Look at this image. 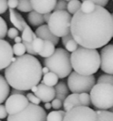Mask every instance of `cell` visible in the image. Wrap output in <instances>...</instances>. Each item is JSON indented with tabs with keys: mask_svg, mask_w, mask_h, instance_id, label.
Returning a JSON list of instances; mask_svg holds the SVG:
<instances>
[{
	"mask_svg": "<svg viewBox=\"0 0 113 121\" xmlns=\"http://www.w3.org/2000/svg\"><path fill=\"white\" fill-rule=\"evenodd\" d=\"M73 38L81 47L97 49L105 47L113 37V20L105 8L97 6L92 13L78 10L72 17Z\"/></svg>",
	"mask_w": 113,
	"mask_h": 121,
	"instance_id": "obj_1",
	"label": "cell"
},
{
	"mask_svg": "<svg viewBox=\"0 0 113 121\" xmlns=\"http://www.w3.org/2000/svg\"><path fill=\"white\" fill-rule=\"evenodd\" d=\"M42 66L37 58L29 54L16 57L5 69V79L12 89L21 91L32 90L42 78Z\"/></svg>",
	"mask_w": 113,
	"mask_h": 121,
	"instance_id": "obj_2",
	"label": "cell"
},
{
	"mask_svg": "<svg viewBox=\"0 0 113 121\" xmlns=\"http://www.w3.org/2000/svg\"><path fill=\"white\" fill-rule=\"evenodd\" d=\"M72 68L82 76H93L100 68V54L96 49L78 47L70 56Z\"/></svg>",
	"mask_w": 113,
	"mask_h": 121,
	"instance_id": "obj_3",
	"label": "cell"
},
{
	"mask_svg": "<svg viewBox=\"0 0 113 121\" xmlns=\"http://www.w3.org/2000/svg\"><path fill=\"white\" fill-rule=\"evenodd\" d=\"M45 66L58 76L64 79L69 76L72 72V66L70 61V54L63 48L55 49L51 56L44 60Z\"/></svg>",
	"mask_w": 113,
	"mask_h": 121,
	"instance_id": "obj_4",
	"label": "cell"
},
{
	"mask_svg": "<svg viewBox=\"0 0 113 121\" xmlns=\"http://www.w3.org/2000/svg\"><path fill=\"white\" fill-rule=\"evenodd\" d=\"M90 98L96 109L107 111L113 107V86L97 83L90 91Z\"/></svg>",
	"mask_w": 113,
	"mask_h": 121,
	"instance_id": "obj_5",
	"label": "cell"
},
{
	"mask_svg": "<svg viewBox=\"0 0 113 121\" xmlns=\"http://www.w3.org/2000/svg\"><path fill=\"white\" fill-rule=\"evenodd\" d=\"M72 16L68 11H56L51 13L48 22L50 31L57 37H64L71 31Z\"/></svg>",
	"mask_w": 113,
	"mask_h": 121,
	"instance_id": "obj_6",
	"label": "cell"
},
{
	"mask_svg": "<svg viewBox=\"0 0 113 121\" xmlns=\"http://www.w3.org/2000/svg\"><path fill=\"white\" fill-rule=\"evenodd\" d=\"M96 85L94 76H82L72 71L68 77V86L73 94H82L90 92Z\"/></svg>",
	"mask_w": 113,
	"mask_h": 121,
	"instance_id": "obj_7",
	"label": "cell"
},
{
	"mask_svg": "<svg viewBox=\"0 0 113 121\" xmlns=\"http://www.w3.org/2000/svg\"><path fill=\"white\" fill-rule=\"evenodd\" d=\"M46 112L41 106L29 103L22 112L8 116L7 121H46Z\"/></svg>",
	"mask_w": 113,
	"mask_h": 121,
	"instance_id": "obj_8",
	"label": "cell"
},
{
	"mask_svg": "<svg viewBox=\"0 0 113 121\" xmlns=\"http://www.w3.org/2000/svg\"><path fill=\"white\" fill-rule=\"evenodd\" d=\"M97 114L89 107L78 106L65 113L63 121H97Z\"/></svg>",
	"mask_w": 113,
	"mask_h": 121,
	"instance_id": "obj_9",
	"label": "cell"
},
{
	"mask_svg": "<svg viewBox=\"0 0 113 121\" xmlns=\"http://www.w3.org/2000/svg\"><path fill=\"white\" fill-rule=\"evenodd\" d=\"M29 104L27 96L24 95H11L5 102V108L8 115H14L22 112Z\"/></svg>",
	"mask_w": 113,
	"mask_h": 121,
	"instance_id": "obj_10",
	"label": "cell"
},
{
	"mask_svg": "<svg viewBox=\"0 0 113 121\" xmlns=\"http://www.w3.org/2000/svg\"><path fill=\"white\" fill-rule=\"evenodd\" d=\"M101 71L108 75H113V44H109L101 50L100 52Z\"/></svg>",
	"mask_w": 113,
	"mask_h": 121,
	"instance_id": "obj_11",
	"label": "cell"
},
{
	"mask_svg": "<svg viewBox=\"0 0 113 121\" xmlns=\"http://www.w3.org/2000/svg\"><path fill=\"white\" fill-rule=\"evenodd\" d=\"M13 55L10 43L5 40H0V71L6 69L12 63Z\"/></svg>",
	"mask_w": 113,
	"mask_h": 121,
	"instance_id": "obj_12",
	"label": "cell"
},
{
	"mask_svg": "<svg viewBox=\"0 0 113 121\" xmlns=\"http://www.w3.org/2000/svg\"><path fill=\"white\" fill-rule=\"evenodd\" d=\"M32 9L35 12L44 15L46 13H50L51 11L55 9L57 1L55 0H31Z\"/></svg>",
	"mask_w": 113,
	"mask_h": 121,
	"instance_id": "obj_13",
	"label": "cell"
},
{
	"mask_svg": "<svg viewBox=\"0 0 113 121\" xmlns=\"http://www.w3.org/2000/svg\"><path fill=\"white\" fill-rule=\"evenodd\" d=\"M36 96L39 98L40 101L45 103H50L55 97V91L54 87L47 86L44 84L37 85V91L35 93Z\"/></svg>",
	"mask_w": 113,
	"mask_h": 121,
	"instance_id": "obj_14",
	"label": "cell"
},
{
	"mask_svg": "<svg viewBox=\"0 0 113 121\" xmlns=\"http://www.w3.org/2000/svg\"><path fill=\"white\" fill-rule=\"evenodd\" d=\"M35 34L36 35L37 37L42 39L43 41H49V42H52L55 46L57 45L59 43V42H60L59 37H55L50 31L48 26L45 25V24L37 27L35 32Z\"/></svg>",
	"mask_w": 113,
	"mask_h": 121,
	"instance_id": "obj_15",
	"label": "cell"
},
{
	"mask_svg": "<svg viewBox=\"0 0 113 121\" xmlns=\"http://www.w3.org/2000/svg\"><path fill=\"white\" fill-rule=\"evenodd\" d=\"M79 94H71L69 95L68 97L65 99V100L63 103V107L65 109V112H68L70 109H73L75 107L81 106V104L79 102V98H78Z\"/></svg>",
	"mask_w": 113,
	"mask_h": 121,
	"instance_id": "obj_16",
	"label": "cell"
},
{
	"mask_svg": "<svg viewBox=\"0 0 113 121\" xmlns=\"http://www.w3.org/2000/svg\"><path fill=\"white\" fill-rule=\"evenodd\" d=\"M10 93V86L7 82L6 79L0 75V104L7 100Z\"/></svg>",
	"mask_w": 113,
	"mask_h": 121,
	"instance_id": "obj_17",
	"label": "cell"
},
{
	"mask_svg": "<svg viewBox=\"0 0 113 121\" xmlns=\"http://www.w3.org/2000/svg\"><path fill=\"white\" fill-rule=\"evenodd\" d=\"M55 91L56 99H60V101H62L64 103V101L65 100V99L69 95V88L67 87L66 84L64 81L59 82L55 86Z\"/></svg>",
	"mask_w": 113,
	"mask_h": 121,
	"instance_id": "obj_18",
	"label": "cell"
},
{
	"mask_svg": "<svg viewBox=\"0 0 113 121\" xmlns=\"http://www.w3.org/2000/svg\"><path fill=\"white\" fill-rule=\"evenodd\" d=\"M27 19H28L29 23L33 27H39L44 25V22H45L43 15L35 12V11H32L31 13H29L28 16H27Z\"/></svg>",
	"mask_w": 113,
	"mask_h": 121,
	"instance_id": "obj_19",
	"label": "cell"
},
{
	"mask_svg": "<svg viewBox=\"0 0 113 121\" xmlns=\"http://www.w3.org/2000/svg\"><path fill=\"white\" fill-rule=\"evenodd\" d=\"M55 51V47L52 42H49V41H44V47L43 50L38 54L41 57H45V58H48V57L51 56L54 54Z\"/></svg>",
	"mask_w": 113,
	"mask_h": 121,
	"instance_id": "obj_20",
	"label": "cell"
},
{
	"mask_svg": "<svg viewBox=\"0 0 113 121\" xmlns=\"http://www.w3.org/2000/svg\"><path fill=\"white\" fill-rule=\"evenodd\" d=\"M59 78L55 73L53 72H49L47 74L44 75V77L41 81V84H44L47 86H50V87H53L55 86L58 84Z\"/></svg>",
	"mask_w": 113,
	"mask_h": 121,
	"instance_id": "obj_21",
	"label": "cell"
},
{
	"mask_svg": "<svg viewBox=\"0 0 113 121\" xmlns=\"http://www.w3.org/2000/svg\"><path fill=\"white\" fill-rule=\"evenodd\" d=\"M65 110H55L51 111L47 114L46 121H63L65 115Z\"/></svg>",
	"mask_w": 113,
	"mask_h": 121,
	"instance_id": "obj_22",
	"label": "cell"
},
{
	"mask_svg": "<svg viewBox=\"0 0 113 121\" xmlns=\"http://www.w3.org/2000/svg\"><path fill=\"white\" fill-rule=\"evenodd\" d=\"M9 13H10V21L12 24L14 25L16 29H17L18 31L22 32L23 31V27H22L21 21L19 20V18L17 16V11H15L14 9H9Z\"/></svg>",
	"mask_w": 113,
	"mask_h": 121,
	"instance_id": "obj_23",
	"label": "cell"
},
{
	"mask_svg": "<svg viewBox=\"0 0 113 121\" xmlns=\"http://www.w3.org/2000/svg\"><path fill=\"white\" fill-rule=\"evenodd\" d=\"M81 5H82V3L80 1H78V0H71V1H69L68 4H67L68 13L74 15L78 10H80Z\"/></svg>",
	"mask_w": 113,
	"mask_h": 121,
	"instance_id": "obj_24",
	"label": "cell"
},
{
	"mask_svg": "<svg viewBox=\"0 0 113 121\" xmlns=\"http://www.w3.org/2000/svg\"><path fill=\"white\" fill-rule=\"evenodd\" d=\"M97 121H113V113L110 111L97 110Z\"/></svg>",
	"mask_w": 113,
	"mask_h": 121,
	"instance_id": "obj_25",
	"label": "cell"
},
{
	"mask_svg": "<svg viewBox=\"0 0 113 121\" xmlns=\"http://www.w3.org/2000/svg\"><path fill=\"white\" fill-rule=\"evenodd\" d=\"M17 9L23 13H31L32 11V7L28 0H19Z\"/></svg>",
	"mask_w": 113,
	"mask_h": 121,
	"instance_id": "obj_26",
	"label": "cell"
},
{
	"mask_svg": "<svg viewBox=\"0 0 113 121\" xmlns=\"http://www.w3.org/2000/svg\"><path fill=\"white\" fill-rule=\"evenodd\" d=\"M95 8H96V5L93 4L92 0H86V1H83L82 3L80 10L83 13H92L93 11H94Z\"/></svg>",
	"mask_w": 113,
	"mask_h": 121,
	"instance_id": "obj_27",
	"label": "cell"
},
{
	"mask_svg": "<svg viewBox=\"0 0 113 121\" xmlns=\"http://www.w3.org/2000/svg\"><path fill=\"white\" fill-rule=\"evenodd\" d=\"M32 48H33L34 52L38 55V54L43 50L44 41L42 40V39L39 38V37H36L35 38L33 39V41H32Z\"/></svg>",
	"mask_w": 113,
	"mask_h": 121,
	"instance_id": "obj_28",
	"label": "cell"
},
{
	"mask_svg": "<svg viewBox=\"0 0 113 121\" xmlns=\"http://www.w3.org/2000/svg\"><path fill=\"white\" fill-rule=\"evenodd\" d=\"M12 51H13V54L15 56H17V57L22 56L25 55L26 47L24 46V44L22 43H15V45L12 46Z\"/></svg>",
	"mask_w": 113,
	"mask_h": 121,
	"instance_id": "obj_29",
	"label": "cell"
},
{
	"mask_svg": "<svg viewBox=\"0 0 113 121\" xmlns=\"http://www.w3.org/2000/svg\"><path fill=\"white\" fill-rule=\"evenodd\" d=\"M97 82L98 84L102 83V84H109L113 86V75H108V74L101 75L97 80Z\"/></svg>",
	"mask_w": 113,
	"mask_h": 121,
	"instance_id": "obj_30",
	"label": "cell"
},
{
	"mask_svg": "<svg viewBox=\"0 0 113 121\" xmlns=\"http://www.w3.org/2000/svg\"><path fill=\"white\" fill-rule=\"evenodd\" d=\"M78 98H79V102L81 104V106H85V107H88L91 104V98H90V95L88 93H82V94L78 95Z\"/></svg>",
	"mask_w": 113,
	"mask_h": 121,
	"instance_id": "obj_31",
	"label": "cell"
},
{
	"mask_svg": "<svg viewBox=\"0 0 113 121\" xmlns=\"http://www.w3.org/2000/svg\"><path fill=\"white\" fill-rule=\"evenodd\" d=\"M8 33V25L2 17H0V40H3Z\"/></svg>",
	"mask_w": 113,
	"mask_h": 121,
	"instance_id": "obj_32",
	"label": "cell"
},
{
	"mask_svg": "<svg viewBox=\"0 0 113 121\" xmlns=\"http://www.w3.org/2000/svg\"><path fill=\"white\" fill-rule=\"evenodd\" d=\"M65 47V48H66L67 52H72V53H73V52H75V51L78 48V44L77 43L74 39H72V40H70L69 42H67Z\"/></svg>",
	"mask_w": 113,
	"mask_h": 121,
	"instance_id": "obj_33",
	"label": "cell"
},
{
	"mask_svg": "<svg viewBox=\"0 0 113 121\" xmlns=\"http://www.w3.org/2000/svg\"><path fill=\"white\" fill-rule=\"evenodd\" d=\"M67 4H68V2H66L65 0L58 1L55 4L54 10H55V12H56V11H65V9H67Z\"/></svg>",
	"mask_w": 113,
	"mask_h": 121,
	"instance_id": "obj_34",
	"label": "cell"
},
{
	"mask_svg": "<svg viewBox=\"0 0 113 121\" xmlns=\"http://www.w3.org/2000/svg\"><path fill=\"white\" fill-rule=\"evenodd\" d=\"M27 99H28L29 103L36 104V105H39L40 103L41 102V101L39 99V98H37L33 93H28V94L27 95Z\"/></svg>",
	"mask_w": 113,
	"mask_h": 121,
	"instance_id": "obj_35",
	"label": "cell"
},
{
	"mask_svg": "<svg viewBox=\"0 0 113 121\" xmlns=\"http://www.w3.org/2000/svg\"><path fill=\"white\" fill-rule=\"evenodd\" d=\"M18 30L17 29H16L15 27H11L10 29H8V37H9V38L11 39H15L17 37H18Z\"/></svg>",
	"mask_w": 113,
	"mask_h": 121,
	"instance_id": "obj_36",
	"label": "cell"
},
{
	"mask_svg": "<svg viewBox=\"0 0 113 121\" xmlns=\"http://www.w3.org/2000/svg\"><path fill=\"white\" fill-rule=\"evenodd\" d=\"M51 106L55 110H60V108L63 106V102L55 98V99H54L53 100L51 101Z\"/></svg>",
	"mask_w": 113,
	"mask_h": 121,
	"instance_id": "obj_37",
	"label": "cell"
},
{
	"mask_svg": "<svg viewBox=\"0 0 113 121\" xmlns=\"http://www.w3.org/2000/svg\"><path fill=\"white\" fill-rule=\"evenodd\" d=\"M22 43L24 44V46H25V47H26V51H27V53H28L29 55L33 56H34L37 55V54L34 52L33 48H32V43H29V42H22Z\"/></svg>",
	"mask_w": 113,
	"mask_h": 121,
	"instance_id": "obj_38",
	"label": "cell"
},
{
	"mask_svg": "<svg viewBox=\"0 0 113 121\" xmlns=\"http://www.w3.org/2000/svg\"><path fill=\"white\" fill-rule=\"evenodd\" d=\"M8 9V1L6 0H0V14H3Z\"/></svg>",
	"mask_w": 113,
	"mask_h": 121,
	"instance_id": "obj_39",
	"label": "cell"
},
{
	"mask_svg": "<svg viewBox=\"0 0 113 121\" xmlns=\"http://www.w3.org/2000/svg\"><path fill=\"white\" fill-rule=\"evenodd\" d=\"M8 117V112L6 108L3 104H0V119H4Z\"/></svg>",
	"mask_w": 113,
	"mask_h": 121,
	"instance_id": "obj_40",
	"label": "cell"
},
{
	"mask_svg": "<svg viewBox=\"0 0 113 121\" xmlns=\"http://www.w3.org/2000/svg\"><path fill=\"white\" fill-rule=\"evenodd\" d=\"M93 2V4L97 6H99V7H102L104 8L106 4H108L107 0H92Z\"/></svg>",
	"mask_w": 113,
	"mask_h": 121,
	"instance_id": "obj_41",
	"label": "cell"
},
{
	"mask_svg": "<svg viewBox=\"0 0 113 121\" xmlns=\"http://www.w3.org/2000/svg\"><path fill=\"white\" fill-rule=\"evenodd\" d=\"M8 6L10 9H14L18 6V0H9L8 1Z\"/></svg>",
	"mask_w": 113,
	"mask_h": 121,
	"instance_id": "obj_42",
	"label": "cell"
},
{
	"mask_svg": "<svg viewBox=\"0 0 113 121\" xmlns=\"http://www.w3.org/2000/svg\"><path fill=\"white\" fill-rule=\"evenodd\" d=\"M72 39H73V36H72L71 32H70L69 35H67V36H65V37H62V44H63L64 46H65L67 42H69L70 40H72Z\"/></svg>",
	"mask_w": 113,
	"mask_h": 121,
	"instance_id": "obj_43",
	"label": "cell"
},
{
	"mask_svg": "<svg viewBox=\"0 0 113 121\" xmlns=\"http://www.w3.org/2000/svg\"><path fill=\"white\" fill-rule=\"evenodd\" d=\"M11 95H25V93H24V91H18V90L12 89V91H11Z\"/></svg>",
	"mask_w": 113,
	"mask_h": 121,
	"instance_id": "obj_44",
	"label": "cell"
},
{
	"mask_svg": "<svg viewBox=\"0 0 113 121\" xmlns=\"http://www.w3.org/2000/svg\"><path fill=\"white\" fill-rule=\"evenodd\" d=\"M50 16H51V13H46V14H44V15H43L44 21H45V22H46L47 23H48L49 20H50Z\"/></svg>",
	"mask_w": 113,
	"mask_h": 121,
	"instance_id": "obj_45",
	"label": "cell"
},
{
	"mask_svg": "<svg viewBox=\"0 0 113 121\" xmlns=\"http://www.w3.org/2000/svg\"><path fill=\"white\" fill-rule=\"evenodd\" d=\"M14 41H15V43L17 44V43H22V37H20L18 36V37H17L15 39H14Z\"/></svg>",
	"mask_w": 113,
	"mask_h": 121,
	"instance_id": "obj_46",
	"label": "cell"
},
{
	"mask_svg": "<svg viewBox=\"0 0 113 121\" xmlns=\"http://www.w3.org/2000/svg\"><path fill=\"white\" fill-rule=\"evenodd\" d=\"M50 72V70L48 69L47 67H45V66H44V68H42V74H47V73Z\"/></svg>",
	"mask_w": 113,
	"mask_h": 121,
	"instance_id": "obj_47",
	"label": "cell"
},
{
	"mask_svg": "<svg viewBox=\"0 0 113 121\" xmlns=\"http://www.w3.org/2000/svg\"><path fill=\"white\" fill-rule=\"evenodd\" d=\"M44 107H45V109H50V108H51L52 106H51V104H50V103H45Z\"/></svg>",
	"mask_w": 113,
	"mask_h": 121,
	"instance_id": "obj_48",
	"label": "cell"
},
{
	"mask_svg": "<svg viewBox=\"0 0 113 121\" xmlns=\"http://www.w3.org/2000/svg\"><path fill=\"white\" fill-rule=\"evenodd\" d=\"M109 110H110V112L113 113V107H112V108H111V109H109Z\"/></svg>",
	"mask_w": 113,
	"mask_h": 121,
	"instance_id": "obj_49",
	"label": "cell"
},
{
	"mask_svg": "<svg viewBox=\"0 0 113 121\" xmlns=\"http://www.w3.org/2000/svg\"><path fill=\"white\" fill-rule=\"evenodd\" d=\"M111 17H112V20H113V13L111 14Z\"/></svg>",
	"mask_w": 113,
	"mask_h": 121,
	"instance_id": "obj_50",
	"label": "cell"
},
{
	"mask_svg": "<svg viewBox=\"0 0 113 121\" xmlns=\"http://www.w3.org/2000/svg\"><path fill=\"white\" fill-rule=\"evenodd\" d=\"M0 121H2V120H0Z\"/></svg>",
	"mask_w": 113,
	"mask_h": 121,
	"instance_id": "obj_51",
	"label": "cell"
}]
</instances>
